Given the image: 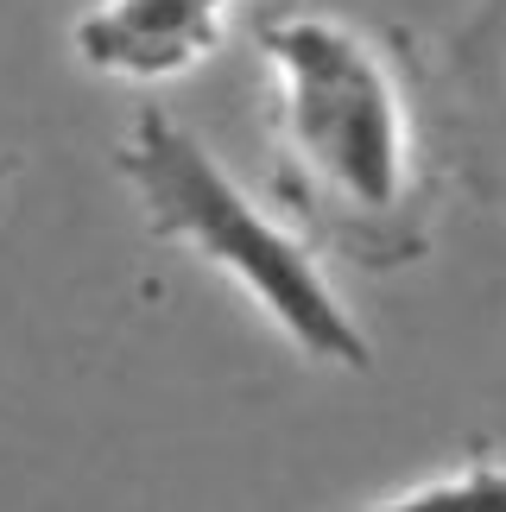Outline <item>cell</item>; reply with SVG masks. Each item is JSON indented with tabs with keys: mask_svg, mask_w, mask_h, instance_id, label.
<instances>
[{
	"mask_svg": "<svg viewBox=\"0 0 506 512\" xmlns=\"http://www.w3.org/2000/svg\"><path fill=\"white\" fill-rule=\"evenodd\" d=\"M355 512H506V462L488 456V443H475L450 475L399 487V494L355 506Z\"/></svg>",
	"mask_w": 506,
	"mask_h": 512,
	"instance_id": "5b68a950",
	"label": "cell"
},
{
	"mask_svg": "<svg viewBox=\"0 0 506 512\" xmlns=\"http://www.w3.org/2000/svg\"><path fill=\"white\" fill-rule=\"evenodd\" d=\"M19 171V159H13V152H0V190H7V177Z\"/></svg>",
	"mask_w": 506,
	"mask_h": 512,
	"instance_id": "8992f818",
	"label": "cell"
},
{
	"mask_svg": "<svg viewBox=\"0 0 506 512\" xmlns=\"http://www.w3.org/2000/svg\"><path fill=\"white\" fill-rule=\"evenodd\" d=\"M114 165L140 190L146 228L159 241H184L190 253L216 260L279 323V336L298 354L323 367H355V373L374 367V342L348 317V304L329 291V279L310 260V241L272 222L178 114L140 108Z\"/></svg>",
	"mask_w": 506,
	"mask_h": 512,
	"instance_id": "7a4b0ae2",
	"label": "cell"
},
{
	"mask_svg": "<svg viewBox=\"0 0 506 512\" xmlns=\"http://www.w3.org/2000/svg\"><path fill=\"white\" fill-rule=\"evenodd\" d=\"M253 45L272 64V190L304 241L374 272L412 266L443 184L424 57L310 7L260 13Z\"/></svg>",
	"mask_w": 506,
	"mask_h": 512,
	"instance_id": "6da1fadb",
	"label": "cell"
},
{
	"mask_svg": "<svg viewBox=\"0 0 506 512\" xmlns=\"http://www.w3.org/2000/svg\"><path fill=\"white\" fill-rule=\"evenodd\" d=\"M424 89L443 159L475 203L506 222V0H475L443 51L424 57Z\"/></svg>",
	"mask_w": 506,
	"mask_h": 512,
	"instance_id": "3957f363",
	"label": "cell"
},
{
	"mask_svg": "<svg viewBox=\"0 0 506 512\" xmlns=\"http://www.w3.org/2000/svg\"><path fill=\"white\" fill-rule=\"evenodd\" d=\"M241 0H95L70 45L89 70L127 83H171L222 51Z\"/></svg>",
	"mask_w": 506,
	"mask_h": 512,
	"instance_id": "277c9868",
	"label": "cell"
}]
</instances>
